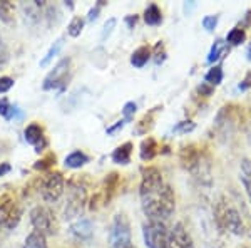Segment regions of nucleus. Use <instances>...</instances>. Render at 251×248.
Instances as JSON below:
<instances>
[{
    "instance_id": "obj_38",
    "label": "nucleus",
    "mask_w": 251,
    "mask_h": 248,
    "mask_svg": "<svg viewBox=\"0 0 251 248\" xmlns=\"http://www.w3.org/2000/svg\"><path fill=\"white\" fill-rule=\"evenodd\" d=\"M213 91H214V87L209 86V84H206V83H201L200 86H198V94H201V96H204V97L211 96Z\"/></svg>"
},
{
    "instance_id": "obj_16",
    "label": "nucleus",
    "mask_w": 251,
    "mask_h": 248,
    "mask_svg": "<svg viewBox=\"0 0 251 248\" xmlns=\"http://www.w3.org/2000/svg\"><path fill=\"white\" fill-rule=\"evenodd\" d=\"M157 143L154 138H146V139H143V143H141V148H139V156L143 161H151L156 158L157 154Z\"/></svg>"
},
{
    "instance_id": "obj_30",
    "label": "nucleus",
    "mask_w": 251,
    "mask_h": 248,
    "mask_svg": "<svg viewBox=\"0 0 251 248\" xmlns=\"http://www.w3.org/2000/svg\"><path fill=\"white\" fill-rule=\"evenodd\" d=\"M137 112V104L134 103V101H129V103L124 104L123 108V119L126 121V123H131L132 119H134V114Z\"/></svg>"
},
{
    "instance_id": "obj_29",
    "label": "nucleus",
    "mask_w": 251,
    "mask_h": 248,
    "mask_svg": "<svg viewBox=\"0 0 251 248\" xmlns=\"http://www.w3.org/2000/svg\"><path fill=\"white\" fill-rule=\"evenodd\" d=\"M152 59H154V64H163L164 60H166V49H164V42L163 40H159V42L154 46V51H152V55H151Z\"/></svg>"
},
{
    "instance_id": "obj_15",
    "label": "nucleus",
    "mask_w": 251,
    "mask_h": 248,
    "mask_svg": "<svg viewBox=\"0 0 251 248\" xmlns=\"http://www.w3.org/2000/svg\"><path fill=\"white\" fill-rule=\"evenodd\" d=\"M151 55H152L151 47H149V46H141L131 54V64L136 69H143L146 64H148V60L151 59Z\"/></svg>"
},
{
    "instance_id": "obj_6",
    "label": "nucleus",
    "mask_w": 251,
    "mask_h": 248,
    "mask_svg": "<svg viewBox=\"0 0 251 248\" xmlns=\"http://www.w3.org/2000/svg\"><path fill=\"white\" fill-rule=\"evenodd\" d=\"M143 237L148 248H168V230L163 221H148L143 226Z\"/></svg>"
},
{
    "instance_id": "obj_46",
    "label": "nucleus",
    "mask_w": 251,
    "mask_h": 248,
    "mask_svg": "<svg viewBox=\"0 0 251 248\" xmlns=\"http://www.w3.org/2000/svg\"><path fill=\"white\" fill-rule=\"evenodd\" d=\"M238 248H248V247H245V245H243V247H238Z\"/></svg>"
},
{
    "instance_id": "obj_27",
    "label": "nucleus",
    "mask_w": 251,
    "mask_h": 248,
    "mask_svg": "<svg viewBox=\"0 0 251 248\" xmlns=\"http://www.w3.org/2000/svg\"><path fill=\"white\" fill-rule=\"evenodd\" d=\"M82 30H84V19L77 17V15L72 17L67 26V34L71 35V37H79V35L82 34Z\"/></svg>"
},
{
    "instance_id": "obj_44",
    "label": "nucleus",
    "mask_w": 251,
    "mask_h": 248,
    "mask_svg": "<svg viewBox=\"0 0 251 248\" xmlns=\"http://www.w3.org/2000/svg\"><path fill=\"white\" fill-rule=\"evenodd\" d=\"M117 248H136L132 243H129V245H124V247H117Z\"/></svg>"
},
{
    "instance_id": "obj_39",
    "label": "nucleus",
    "mask_w": 251,
    "mask_h": 248,
    "mask_svg": "<svg viewBox=\"0 0 251 248\" xmlns=\"http://www.w3.org/2000/svg\"><path fill=\"white\" fill-rule=\"evenodd\" d=\"M7 60H9V51H7V46L3 44L2 37H0V66L7 64Z\"/></svg>"
},
{
    "instance_id": "obj_10",
    "label": "nucleus",
    "mask_w": 251,
    "mask_h": 248,
    "mask_svg": "<svg viewBox=\"0 0 251 248\" xmlns=\"http://www.w3.org/2000/svg\"><path fill=\"white\" fill-rule=\"evenodd\" d=\"M168 248H194L191 235L183 226V223H176L168 231Z\"/></svg>"
},
{
    "instance_id": "obj_5",
    "label": "nucleus",
    "mask_w": 251,
    "mask_h": 248,
    "mask_svg": "<svg viewBox=\"0 0 251 248\" xmlns=\"http://www.w3.org/2000/svg\"><path fill=\"white\" fill-rule=\"evenodd\" d=\"M20 218H22V210L19 208L14 198L10 194L0 198V226L7 230H14L20 223Z\"/></svg>"
},
{
    "instance_id": "obj_41",
    "label": "nucleus",
    "mask_w": 251,
    "mask_h": 248,
    "mask_svg": "<svg viewBox=\"0 0 251 248\" xmlns=\"http://www.w3.org/2000/svg\"><path fill=\"white\" fill-rule=\"evenodd\" d=\"M124 20H126V24H127L129 29H134V26L137 24V15H127Z\"/></svg>"
},
{
    "instance_id": "obj_2",
    "label": "nucleus",
    "mask_w": 251,
    "mask_h": 248,
    "mask_svg": "<svg viewBox=\"0 0 251 248\" xmlns=\"http://www.w3.org/2000/svg\"><path fill=\"white\" fill-rule=\"evenodd\" d=\"M214 215H216V223L221 230L231 231L233 235H238V237L245 235V225H243V220L234 206L225 205V201H221L218 203Z\"/></svg>"
},
{
    "instance_id": "obj_21",
    "label": "nucleus",
    "mask_w": 251,
    "mask_h": 248,
    "mask_svg": "<svg viewBox=\"0 0 251 248\" xmlns=\"http://www.w3.org/2000/svg\"><path fill=\"white\" fill-rule=\"evenodd\" d=\"M24 248H47V238L44 233L34 230L29 233V237L25 238V243H24Z\"/></svg>"
},
{
    "instance_id": "obj_19",
    "label": "nucleus",
    "mask_w": 251,
    "mask_h": 248,
    "mask_svg": "<svg viewBox=\"0 0 251 248\" xmlns=\"http://www.w3.org/2000/svg\"><path fill=\"white\" fill-rule=\"evenodd\" d=\"M144 22L148 26H159L163 22V12L156 3H149L144 10Z\"/></svg>"
},
{
    "instance_id": "obj_7",
    "label": "nucleus",
    "mask_w": 251,
    "mask_h": 248,
    "mask_svg": "<svg viewBox=\"0 0 251 248\" xmlns=\"http://www.w3.org/2000/svg\"><path fill=\"white\" fill-rule=\"evenodd\" d=\"M64 186H66V180H64L62 173H49L42 183V198L47 203H55L62 196Z\"/></svg>"
},
{
    "instance_id": "obj_33",
    "label": "nucleus",
    "mask_w": 251,
    "mask_h": 248,
    "mask_svg": "<svg viewBox=\"0 0 251 248\" xmlns=\"http://www.w3.org/2000/svg\"><path fill=\"white\" fill-rule=\"evenodd\" d=\"M52 163H55V154H52V153H49L44 160H40L37 161L34 165V168L35 169H47L49 166H52Z\"/></svg>"
},
{
    "instance_id": "obj_31",
    "label": "nucleus",
    "mask_w": 251,
    "mask_h": 248,
    "mask_svg": "<svg viewBox=\"0 0 251 248\" xmlns=\"http://www.w3.org/2000/svg\"><path fill=\"white\" fill-rule=\"evenodd\" d=\"M218 22H220V17H218V15H206V17H203V20H201L203 29H206L208 32H213L216 29Z\"/></svg>"
},
{
    "instance_id": "obj_42",
    "label": "nucleus",
    "mask_w": 251,
    "mask_h": 248,
    "mask_svg": "<svg viewBox=\"0 0 251 248\" xmlns=\"http://www.w3.org/2000/svg\"><path fill=\"white\" fill-rule=\"evenodd\" d=\"M10 171V165H2L0 166V176H3L5 173Z\"/></svg>"
},
{
    "instance_id": "obj_35",
    "label": "nucleus",
    "mask_w": 251,
    "mask_h": 248,
    "mask_svg": "<svg viewBox=\"0 0 251 248\" xmlns=\"http://www.w3.org/2000/svg\"><path fill=\"white\" fill-rule=\"evenodd\" d=\"M106 5V2H102V0H99V2L96 3L94 7H92L91 10H89V14H87V20L89 22H94V20H97V17H99V12L100 9Z\"/></svg>"
},
{
    "instance_id": "obj_22",
    "label": "nucleus",
    "mask_w": 251,
    "mask_h": 248,
    "mask_svg": "<svg viewBox=\"0 0 251 248\" xmlns=\"http://www.w3.org/2000/svg\"><path fill=\"white\" fill-rule=\"evenodd\" d=\"M241 171H243V176H241V183L246 190V194H248L250 201H251V160L245 158L241 160Z\"/></svg>"
},
{
    "instance_id": "obj_34",
    "label": "nucleus",
    "mask_w": 251,
    "mask_h": 248,
    "mask_svg": "<svg viewBox=\"0 0 251 248\" xmlns=\"http://www.w3.org/2000/svg\"><path fill=\"white\" fill-rule=\"evenodd\" d=\"M15 81L12 79L9 76H3L0 77V94H5V92H9L12 87H14Z\"/></svg>"
},
{
    "instance_id": "obj_43",
    "label": "nucleus",
    "mask_w": 251,
    "mask_h": 248,
    "mask_svg": "<svg viewBox=\"0 0 251 248\" xmlns=\"http://www.w3.org/2000/svg\"><path fill=\"white\" fill-rule=\"evenodd\" d=\"M246 55H248V60H251V40H250V46H248V51H246Z\"/></svg>"
},
{
    "instance_id": "obj_36",
    "label": "nucleus",
    "mask_w": 251,
    "mask_h": 248,
    "mask_svg": "<svg viewBox=\"0 0 251 248\" xmlns=\"http://www.w3.org/2000/svg\"><path fill=\"white\" fill-rule=\"evenodd\" d=\"M126 124H127V123H126L124 119L116 121L114 124H111V126H107V128H106V134H109V136H114V134H116V133H119Z\"/></svg>"
},
{
    "instance_id": "obj_13",
    "label": "nucleus",
    "mask_w": 251,
    "mask_h": 248,
    "mask_svg": "<svg viewBox=\"0 0 251 248\" xmlns=\"http://www.w3.org/2000/svg\"><path fill=\"white\" fill-rule=\"evenodd\" d=\"M181 163L186 169L189 171H196L201 165V158H200V151L196 149V146L189 144V146H184L181 149Z\"/></svg>"
},
{
    "instance_id": "obj_20",
    "label": "nucleus",
    "mask_w": 251,
    "mask_h": 248,
    "mask_svg": "<svg viewBox=\"0 0 251 248\" xmlns=\"http://www.w3.org/2000/svg\"><path fill=\"white\" fill-rule=\"evenodd\" d=\"M62 47H64V37H59L57 40H55L54 44H52L50 47H49L47 54L44 55L42 59H40L39 66H40V67H47L49 64H50L52 60H54V57H57V55H59V52L62 51Z\"/></svg>"
},
{
    "instance_id": "obj_14",
    "label": "nucleus",
    "mask_w": 251,
    "mask_h": 248,
    "mask_svg": "<svg viewBox=\"0 0 251 248\" xmlns=\"http://www.w3.org/2000/svg\"><path fill=\"white\" fill-rule=\"evenodd\" d=\"M132 143H124V144H121V146H117V148L112 151V161L116 163V165H129L131 163V154H132Z\"/></svg>"
},
{
    "instance_id": "obj_23",
    "label": "nucleus",
    "mask_w": 251,
    "mask_h": 248,
    "mask_svg": "<svg viewBox=\"0 0 251 248\" xmlns=\"http://www.w3.org/2000/svg\"><path fill=\"white\" fill-rule=\"evenodd\" d=\"M223 77H225V72H223V67L221 66H214L206 72L204 76V83L209 84V86H220L223 83Z\"/></svg>"
},
{
    "instance_id": "obj_24",
    "label": "nucleus",
    "mask_w": 251,
    "mask_h": 248,
    "mask_svg": "<svg viewBox=\"0 0 251 248\" xmlns=\"http://www.w3.org/2000/svg\"><path fill=\"white\" fill-rule=\"evenodd\" d=\"M157 109L159 108H154L152 111H149L148 114H144V117L136 126V134H148V131L152 128V124H154V114Z\"/></svg>"
},
{
    "instance_id": "obj_48",
    "label": "nucleus",
    "mask_w": 251,
    "mask_h": 248,
    "mask_svg": "<svg viewBox=\"0 0 251 248\" xmlns=\"http://www.w3.org/2000/svg\"><path fill=\"white\" fill-rule=\"evenodd\" d=\"M216 248H223V247H216Z\"/></svg>"
},
{
    "instance_id": "obj_17",
    "label": "nucleus",
    "mask_w": 251,
    "mask_h": 248,
    "mask_svg": "<svg viewBox=\"0 0 251 248\" xmlns=\"http://www.w3.org/2000/svg\"><path fill=\"white\" fill-rule=\"evenodd\" d=\"M228 52H229V47H228V44H226V40L216 39L211 51H209V54H208V62H211V64L216 62V60H220L221 57H225Z\"/></svg>"
},
{
    "instance_id": "obj_40",
    "label": "nucleus",
    "mask_w": 251,
    "mask_h": 248,
    "mask_svg": "<svg viewBox=\"0 0 251 248\" xmlns=\"http://www.w3.org/2000/svg\"><path fill=\"white\" fill-rule=\"evenodd\" d=\"M250 87H251V71L246 72V76L241 79V83H240V86H238V89H240V91H248Z\"/></svg>"
},
{
    "instance_id": "obj_32",
    "label": "nucleus",
    "mask_w": 251,
    "mask_h": 248,
    "mask_svg": "<svg viewBox=\"0 0 251 248\" xmlns=\"http://www.w3.org/2000/svg\"><path fill=\"white\" fill-rule=\"evenodd\" d=\"M116 24H117V20H116L114 17L107 19V20H106V24H104V29H102V34H100V39L106 40V39L109 37V35L112 34V30H114Z\"/></svg>"
},
{
    "instance_id": "obj_11",
    "label": "nucleus",
    "mask_w": 251,
    "mask_h": 248,
    "mask_svg": "<svg viewBox=\"0 0 251 248\" xmlns=\"http://www.w3.org/2000/svg\"><path fill=\"white\" fill-rule=\"evenodd\" d=\"M24 138H25V141L30 146H34L37 153H40V151H44V149H46L47 138H46V134H44V129H42V126H40V124L30 123L25 128V131H24Z\"/></svg>"
},
{
    "instance_id": "obj_8",
    "label": "nucleus",
    "mask_w": 251,
    "mask_h": 248,
    "mask_svg": "<svg viewBox=\"0 0 251 248\" xmlns=\"http://www.w3.org/2000/svg\"><path fill=\"white\" fill-rule=\"evenodd\" d=\"M111 243L114 248L132 243L131 225H129V220L126 215H116L111 226Z\"/></svg>"
},
{
    "instance_id": "obj_4",
    "label": "nucleus",
    "mask_w": 251,
    "mask_h": 248,
    "mask_svg": "<svg viewBox=\"0 0 251 248\" xmlns=\"http://www.w3.org/2000/svg\"><path fill=\"white\" fill-rule=\"evenodd\" d=\"M71 57H64L60 59L55 67L46 76L44 79V91H52V89H64L71 77Z\"/></svg>"
},
{
    "instance_id": "obj_3",
    "label": "nucleus",
    "mask_w": 251,
    "mask_h": 248,
    "mask_svg": "<svg viewBox=\"0 0 251 248\" xmlns=\"http://www.w3.org/2000/svg\"><path fill=\"white\" fill-rule=\"evenodd\" d=\"M87 200L86 186L80 185L75 180H72L67 185V201H66V210H64V217L66 220H74L79 217L84 210Z\"/></svg>"
},
{
    "instance_id": "obj_9",
    "label": "nucleus",
    "mask_w": 251,
    "mask_h": 248,
    "mask_svg": "<svg viewBox=\"0 0 251 248\" xmlns=\"http://www.w3.org/2000/svg\"><path fill=\"white\" fill-rule=\"evenodd\" d=\"M30 223L35 230L44 235H52L55 231V221L52 211L46 206H35L30 211Z\"/></svg>"
},
{
    "instance_id": "obj_47",
    "label": "nucleus",
    "mask_w": 251,
    "mask_h": 248,
    "mask_svg": "<svg viewBox=\"0 0 251 248\" xmlns=\"http://www.w3.org/2000/svg\"><path fill=\"white\" fill-rule=\"evenodd\" d=\"M250 237H251V226H250Z\"/></svg>"
},
{
    "instance_id": "obj_26",
    "label": "nucleus",
    "mask_w": 251,
    "mask_h": 248,
    "mask_svg": "<svg viewBox=\"0 0 251 248\" xmlns=\"http://www.w3.org/2000/svg\"><path fill=\"white\" fill-rule=\"evenodd\" d=\"M245 40H246V32L241 27H234L226 35V44H231V46H241Z\"/></svg>"
},
{
    "instance_id": "obj_25",
    "label": "nucleus",
    "mask_w": 251,
    "mask_h": 248,
    "mask_svg": "<svg viewBox=\"0 0 251 248\" xmlns=\"http://www.w3.org/2000/svg\"><path fill=\"white\" fill-rule=\"evenodd\" d=\"M0 20L3 24L14 22V3L10 0H0Z\"/></svg>"
},
{
    "instance_id": "obj_37",
    "label": "nucleus",
    "mask_w": 251,
    "mask_h": 248,
    "mask_svg": "<svg viewBox=\"0 0 251 248\" xmlns=\"http://www.w3.org/2000/svg\"><path fill=\"white\" fill-rule=\"evenodd\" d=\"M10 109H12L10 101L7 99V97H2V99H0V116H2L3 119H5V117L9 116Z\"/></svg>"
},
{
    "instance_id": "obj_45",
    "label": "nucleus",
    "mask_w": 251,
    "mask_h": 248,
    "mask_svg": "<svg viewBox=\"0 0 251 248\" xmlns=\"http://www.w3.org/2000/svg\"><path fill=\"white\" fill-rule=\"evenodd\" d=\"M66 5L69 7V9H72V7H74V3H72L71 0H69V2H66Z\"/></svg>"
},
{
    "instance_id": "obj_1",
    "label": "nucleus",
    "mask_w": 251,
    "mask_h": 248,
    "mask_svg": "<svg viewBox=\"0 0 251 248\" xmlns=\"http://www.w3.org/2000/svg\"><path fill=\"white\" fill-rule=\"evenodd\" d=\"M139 196L143 211L149 221H166L176 208L174 190L166 185L163 174L154 166H146L141 169Z\"/></svg>"
},
{
    "instance_id": "obj_28",
    "label": "nucleus",
    "mask_w": 251,
    "mask_h": 248,
    "mask_svg": "<svg viewBox=\"0 0 251 248\" xmlns=\"http://www.w3.org/2000/svg\"><path fill=\"white\" fill-rule=\"evenodd\" d=\"M194 129H196V123H193L191 119H184L174 126L173 134H188V133H193Z\"/></svg>"
},
{
    "instance_id": "obj_18",
    "label": "nucleus",
    "mask_w": 251,
    "mask_h": 248,
    "mask_svg": "<svg viewBox=\"0 0 251 248\" xmlns=\"http://www.w3.org/2000/svg\"><path fill=\"white\" fill-rule=\"evenodd\" d=\"M87 163H89V156L82 151H72L69 156H66V160H64V165L71 169H79V168H82V166H86Z\"/></svg>"
},
{
    "instance_id": "obj_12",
    "label": "nucleus",
    "mask_w": 251,
    "mask_h": 248,
    "mask_svg": "<svg viewBox=\"0 0 251 248\" xmlns=\"http://www.w3.org/2000/svg\"><path fill=\"white\" fill-rule=\"evenodd\" d=\"M71 233L72 237H75L80 242H86V240H91L92 233H94V226H92V221L89 218H79L75 220L71 225Z\"/></svg>"
}]
</instances>
